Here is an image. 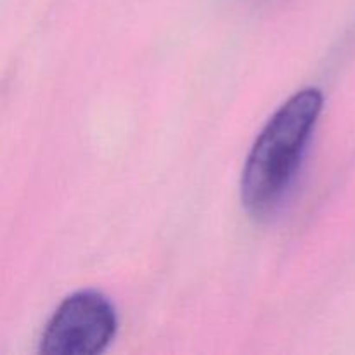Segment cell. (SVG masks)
I'll return each instance as SVG.
<instances>
[{"label": "cell", "mask_w": 355, "mask_h": 355, "mask_svg": "<svg viewBox=\"0 0 355 355\" xmlns=\"http://www.w3.org/2000/svg\"><path fill=\"white\" fill-rule=\"evenodd\" d=\"M116 331L118 315L110 298L96 290L76 291L52 312L38 342V354H103Z\"/></svg>", "instance_id": "cell-2"}, {"label": "cell", "mask_w": 355, "mask_h": 355, "mask_svg": "<svg viewBox=\"0 0 355 355\" xmlns=\"http://www.w3.org/2000/svg\"><path fill=\"white\" fill-rule=\"evenodd\" d=\"M322 107L321 90L307 87L288 97L263 125L243 168L241 200L248 214L266 217L288 196Z\"/></svg>", "instance_id": "cell-1"}]
</instances>
